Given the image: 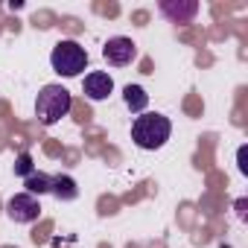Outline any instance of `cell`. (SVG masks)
Listing matches in <instances>:
<instances>
[{
	"mask_svg": "<svg viewBox=\"0 0 248 248\" xmlns=\"http://www.w3.org/2000/svg\"><path fill=\"white\" fill-rule=\"evenodd\" d=\"M73 99H70V91L62 88V85H44L38 91V99H35V117L41 126H56L62 117H67Z\"/></svg>",
	"mask_w": 248,
	"mask_h": 248,
	"instance_id": "cell-2",
	"label": "cell"
},
{
	"mask_svg": "<svg viewBox=\"0 0 248 248\" xmlns=\"http://www.w3.org/2000/svg\"><path fill=\"white\" fill-rule=\"evenodd\" d=\"M50 181H53V175H47V172H32V175H27L24 178V187H27V193L30 196H41V193H50Z\"/></svg>",
	"mask_w": 248,
	"mask_h": 248,
	"instance_id": "cell-10",
	"label": "cell"
},
{
	"mask_svg": "<svg viewBox=\"0 0 248 248\" xmlns=\"http://www.w3.org/2000/svg\"><path fill=\"white\" fill-rule=\"evenodd\" d=\"M50 193H53L59 202H73V199L79 196V187H76V181H73L70 175H53Z\"/></svg>",
	"mask_w": 248,
	"mask_h": 248,
	"instance_id": "cell-9",
	"label": "cell"
},
{
	"mask_svg": "<svg viewBox=\"0 0 248 248\" xmlns=\"http://www.w3.org/2000/svg\"><path fill=\"white\" fill-rule=\"evenodd\" d=\"M82 91H85V96H88L91 102H102V99H108V93L114 91V79H111L105 70H93V73L85 76Z\"/></svg>",
	"mask_w": 248,
	"mask_h": 248,
	"instance_id": "cell-7",
	"label": "cell"
},
{
	"mask_svg": "<svg viewBox=\"0 0 248 248\" xmlns=\"http://www.w3.org/2000/svg\"><path fill=\"white\" fill-rule=\"evenodd\" d=\"M50 64H53V70H56L59 76H67V79H70V76H79V73L88 67V53H85L82 44L64 38V41H59V44L53 47Z\"/></svg>",
	"mask_w": 248,
	"mask_h": 248,
	"instance_id": "cell-3",
	"label": "cell"
},
{
	"mask_svg": "<svg viewBox=\"0 0 248 248\" xmlns=\"http://www.w3.org/2000/svg\"><path fill=\"white\" fill-rule=\"evenodd\" d=\"M158 9L172 24H190L199 15V3H196V0H161Z\"/></svg>",
	"mask_w": 248,
	"mask_h": 248,
	"instance_id": "cell-6",
	"label": "cell"
},
{
	"mask_svg": "<svg viewBox=\"0 0 248 248\" xmlns=\"http://www.w3.org/2000/svg\"><path fill=\"white\" fill-rule=\"evenodd\" d=\"M135 56H138V44L126 35H114L102 44V59L111 67H126V64L135 62Z\"/></svg>",
	"mask_w": 248,
	"mask_h": 248,
	"instance_id": "cell-4",
	"label": "cell"
},
{
	"mask_svg": "<svg viewBox=\"0 0 248 248\" xmlns=\"http://www.w3.org/2000/svg\"><path fill=\"white\" fill-rule=\"evenodd\" d=\"M123 102H126V108L132 114H143L146 105H149V93L140 85H126V88H123Z\"/></svg>",
	"mask_w": 248,
	"mask_h": 248,
	"instance_id": "cell-8",
	"label": "cell"
},
{
	"mask_svg": "<svg viewBox=\"0 0 248 248\" xmlns=\"http://www.w3.org/2000/svg\"><path fill=\"white\" fill-rule=\"evenodd\" d=\"M170 135H172V123H170V117H164L158 111H143L132 123V140H135V146H140L146 152L161 149L170 140Z\"/></svg>",
	"mask_w": 248,
	"mask_h": 248,
	"instance_id": "cell-1",
	"label": "cell"
},
{
	"mask_svg": "<svg viewBox=\"0 0 248 248\" xmlns=\"http://www.w3.org/2000/svg\"><path fill=\"white\" fill-rule=\"evenodd\" d=\"M6 213H9L12 222L30 225V222H35V219L41 216V204H38V199L30 196V193H15V196L6 202Z\"/></svg>",
	"mask_w": 248,
	"mask_h": 248,
	"instance_id": "cell-5",
	"label": "cell"
},
{
	"mask_svg": "<svg viewBox=\"0 0 248 248\" xmlns=\"http://www.w3.org/2000/svg\"><path fill=\"white\" fill-rule=\"evenodd\" d=\"M15 172L24 175V178L35 172V164H32V155H30V152H21V155H18V161H15Z\"/></svg>",
	"mask_w": 248,
	"mask_h": 248,
	"instance_id": "cell-11",
	"label": "cell"
}]
</instances>
